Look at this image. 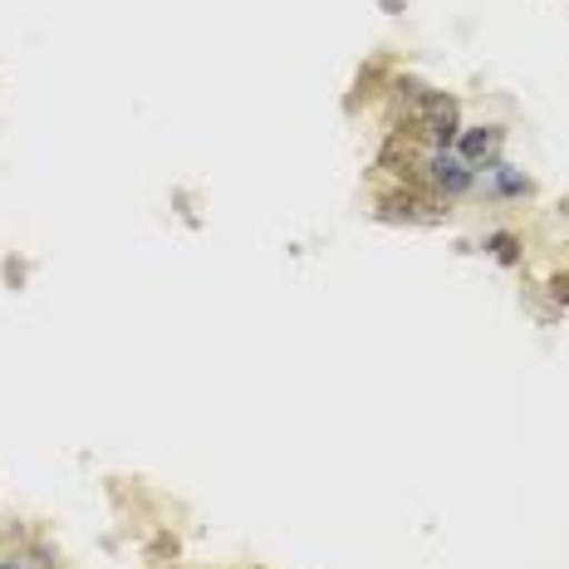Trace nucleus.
I'll return each mask as SVG.
<instances>
[{
    "label": "nucleus",
    "mask_w": 569,
    "mask_h": 569,
    "mask_svg": "<svg viewBox=\"0 0 569 569\" xmlns=\"http://www.w3.org/2000/svg\"><path fill=\"white\" fill-rule=\"evenodd\" d=\"M496 152H501V128H471L467 138H461V162H467L471 172L477 168H496Z\"/></svg>",
    "instance_id": "2"
},
{
    "label": "nucleus",
    "mask_w": 569,
    "mask_h": 569,
    "mask_svg": "<svg viewBox=\"0 0 569 569\" xmlns=\"http://www.w3.org/2000/svg\"><path fill=\"white\" fill-rule=\"evenodd\" d=\"M422 133H427L432 148H452L457 142V103L432 93V99L422 103Z\"/></svg>",
    "instance_id": "1"
},
{
    "label": "nucleus",
    "mask_w": 569,
    "mask_h": 569,
    "mask_svg": "<svg viewBox=\"0 0 569 569\" xmlns=\"http://www.w3.org/2000/svg\"><path fill=\"white\" fill-rule=\"evenodd\" d=\"M491 172H496V192H506V197H516V192H526V187H530L526 177H520L516 168H506V162H496Z\"/></svg>",
    "instance_id": "3"
}]
</instances>
